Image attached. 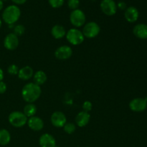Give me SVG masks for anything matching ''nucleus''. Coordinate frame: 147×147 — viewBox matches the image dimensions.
I'll return each mask as SVG.
<instances>
[{"mask_svg":"<svg viewBox=\"0 0 147 147\" xmlns=\"http://www.w3.org/2000/svg\"><path fill=\"white\" fill-rule=\"evenodd\" d=\"M42 89L40 86L34 83H28L22 89V96L25 102L33 103L40 98Z\"/></svg>","mask_w":147,"mask_h":147,"instance_id":"f257e3e1","label":"nucleus"},{"mask_svg":"<svg viewBox=\"0 0 147 147\" xmlns=\"http://www.w3.org/2000/svg\"><path fill=\"white\" fill-rule=\"evenodd\" d=\"M21 16V10L17 5H9L4 9L2 13V20L9 25L17 22Z\"/></svg>","mask_w":147,"mask_h":147,"instance_id":"f03ea898","label":"nucleus"},{"mask_svg":"<svg viewBox=\"0 0 147 147\" xmlns=\"http://www.w3.org/2000/svg\"><path fill=\"white\" fill-rule=\"evenodd\" d=\"M27 117L20 111H13L9 115L8 121L10 124L16 128H21L27 123Z\"/></svg>","mask_w":147,"mask_h":147,"instance_id":"7ed1b4c3","label":"nucleus"},{"mask_svg":"<svg viewBox=\"0 0 147 147\" xmlns=\"http://www.w3.org/2000/svg\"><path fill=\"white\" fill-rule=\"evenodd\" d=\"M66 39L73 45H78L82 44L85 40L83 32L77 28H72L66 32Z\"/></svg>","mask_w":147,"mask_h":147,"instance_id":"20e7f679","label":"nucleus"},{"mask_svg":"<svg viewBox=\"0 0 147 147\" xmlns=\"http://www.w3.org/2000/svg\"><path fill=\"white\" fill-rule=\"evenodd\" d=\"M86 17L85 13L81 9L73 10L70 14V23L76 27H80L86 22Z\"/></svg>","mask_w":147,"mask_h":147,"instance_id":"39448f33","label":"nucleus"},{"mask_svg":"<svg viewBox=\"0 0 147 147\" xmlns=\"http://www.w3.org/2000/svg\"><path fill=\"white\" fill-rule=\"evenodd\" d=\"M100 27L95 22H89L86 23L83 29V34L87 38H94L99 34Z\"/></svg>","mask_w":147,"mask_h":147,"instance_id":"423d86ee","label":"nucleus"},{"mask_svg":"<svg viewBox=\"0 0 147 147\" xmlns=\"http://www.w3.org/2000/svg\"><path fill=\"white\" fill-rule=\"evenodd\" d=\"M100 7L103 14L107 16H113L117 12V4L114 0H102Z\"/></svg>","mask_w":147,"mask_h":147,"instance_id":"0eeeda50","label":"nucleus"},{"mask_svg":"<svg viewBox=\"0 0 147 147\" xmlns=\"http://www.w3.org/2000/svg\"><path fill=\"white\" fill-rule=\"evenodd\" d=\"M129 108L134 112L144 111L147 108V98H136L133 99L129 103Z\"/></svg>","mask_w":147,"mask_h":147,"instance_id":"6e6552de","label":"nucleus"},{"mask_svg":"<svg viewBox=\"0 0 147 147\" xmlns=\"http://www.w3.org/2000/svg\"><path fill=\"white\" fill-rule=\"evenodd\" d=\"M50 121L55 127L62 128L67 123V119L63 112L55 111L51 115Z\"/></svg>","mask_w":147,"mask_h":147,"instance_id":"1a4fd4ad","label":"nucleus"},{"mask_svg":"<svg viewBox=\"0 0 147 147\" xmlns=\"http://www.w3.org/2000/svg\"><path fill=\"white\" fill-rule=\"evenodd\" d=\"M73 55V50L70 46L63 45L55 51V56L58 60H67Z\"/></svg>","mask_w":147,"mask_h":147,"instance_id":"9d476101","label":"nucleus"},{"mask_svg":"<svg viewBox=\"0 0 147 147\" xmlns=\"http://www.w3.org/2000/svg\"><path fill=\"white\" fill-rule=\"evenodd\" d=\"M19 45V38L14 33H9L4 40V46L7 50H14Z\"/></svg>","mask_w":147,"mask_h":147,"instance_id":"9b49d317","label":"nucleus"},{"mask_svg":"<svg viewBox=\"0 0 147 147\" xmlns=\"http://www.w3.org/2000/svg\"><path fill=\"white\" fill-rule=\"evenodd\" d=\"M27 125L30 129L34 131H39L44 127V122L42 119L37 116H32L27 120Z\"/></svg>","mask_w":147,"mask_h":147,"instance_id":"f8f14e48","label":"nucleus"},{"mask_svg":"<svg viewBox=\"0 0 147 147\" xmlns=\"http://www.w3.org/2000/svg\"><path fill=\"white\" fill-rule=\"evenodd\" d=\"M39 144L40 147H55L56 140L50 134H44L39 139Z\"/></svg>","mask_w":147,"mask_h":147,"instance_id":"ddd939ff","label":"nucleus"},{"mask_svg":"<svg viewBox=\"0 0 147 147\" xmlns=\"http://www.w3.org/2000/svg\"><path fill=\"white\" fill-rule=\"evenodd\" d=\"M139 13L137 9L135 7H129L125 10L124 17L126 21L130 23H134L136 22L139 18Z\"/></svg>","mask_w":147,"mask_h":147,"instance_id":"4468645a","label":"nucleus"},{"mask_svg":"<svg viewBox=\"0 0 147 147\" xmlns=\"http://www.w3.org/2000/svg\"><path fill=\"white\" fill-rule=\"evenodd\" d=\"M90 119V115L89 114V113L84 111L79 112L76 117V124L79 127H84L89 123Z\"/></svg>","mask_w":147,"mask_h":147,"instance_id":"2eb2a0df","label":"nucleus"},{"mask_svg":"<svg viewBox=\"0 0 147 147\" xmlns=\"http://www.w3.org/2000/svg\"><path fill=\"white\" fill-rule=\"evenodd\" d=\"M134 34L142 40L147 39V24H138L134 27Z\"/></svg>","mask_w":147,"mask_h":147,"instance_id":"dca6fc26","label":"nucleus"},{"mask_svg":"<svg viewBox=\"0 0 147 147\" xmlns=\"http://www.w3.org/2000/svg\"><path fill=\"white\" fill-rule=\"evenodd\" d=\"M18 78L22 80H30L34 76V70L30 66H24L20 69L18 73Z\"/></svg>","mask_w":147,"mask_h":147,"instance_id":"f3484780","label":"nucleus"},{"mask_svg":"<svg viewBox=\"0 0 147 147\" xmlns=\"http://www.w3.org/2000/svg\"><path fill=\"white\" fill-rule=\"evenodd\" d=\"M66 30L63 26L60 24H55L51 29V34L56 40H60L66 35Z\"/></svg>","mask_w":147,"mask_h":147,"instance_id":"a211bd4d","label":"nucleus"},{"mask_svg":"<svg viewBox=\"0 0 147 147\" xmlns=\"http://www.w3.org/2000/svg\"><path fill=\"white\" fill-rule=\"evenodd\" d=\"M47 75L42 70H39L37 71L34 74L33 76V80H34V83L35 84L38 85V86H41V85L44 84L46 81H47Z\"/></svg>","mask_w":147,"mask_h":147,"instance_id":"6ab92c4d","label":"nucleus"},{"mask_svg":"<svg viewBox=\"0 0 147 147\" xmlns=\"http://www.w3.org/2000/svg\"><path fill=\"white\" fill-rule=\"evenodd\" d=\"M11 141V134L8 130L5 129H0V145L6 146Z\"/></svg>","mask_w":147,"mask_h":147,"instance_id":"aec40b11","label":"nucleus"},{"mask_svg":"<svg viewBox=\"0 0 147 147\" xmlns=\"http://www.w3.org/2000/svg\"><path fill=\"white\" fill-rule=\"evenodd\" d=\"M37 113V107L33 103H27L24 108V114L27 117H32Z\"/></svg>","mask_w":147,"mask_h":147,"instance_id":"412c9836","label":"nucleus"},{"mask_svg":"<svg viewBox=\"0 0 147 147\" xmlns=\"http://www.w3.org/2000/svg\"><path fill=\"white\" fill-rule=\"evenodd\" d=\"M63 129H64L65 132L67 133V134H72L76 131V127L74 123L68 122V123H66L65 124V126H63Z\"/></svg>","mask_w":147,"mask_h":147,"instance_id":"4be33fe9","label":"nucleus"},{"mask_svg":"<svg viewBox=\"0 0 147 147\" xmlns=\"http://www.w3.org/2000/svg\"><path fill=\"white\" fill-rule=\"evenodd\" d=\"M13 31H14V34H15L17 37L19 36H22L24 34L25 32V27L22 24H17V25L14 26V29H13Z\"/></svg>","mask_w":147,"mask_h":147,"instance_id":"5701e85b","label":"nucleus"},{"mask_svg":"<svg viewBox=\"0 0 147 147\" xmlns=\"http://www.w3.org/2000/svg\"><path fill=\"white\" fill-rule=\"evenodd\" d=\"M65 0H48V3L53 8H60L64 4Z\"/></svg>","mask_w":147,"mask_h":147,"instance_id":"b1692460","label":"nucleus"},{"mask_svg":"<svg viewBox=\"0 0 147 147\" xmlns=\"http://www.w3.org/2000/svg\"><path fill=\"white\" fill-rule=\"evenodd\" d=\"M19 70H20V69H19L18 66L14 64L10 65L8 67V68H7V72H8L9 74L11 75V76L18 75Z\"/></svg>","mask_w":147,"mask_h":147,"instance_id":"393cba45","label":"nucleus"},{"mask_svg":"<svg viewBox=\"0 0 147 147\" xmlns=\"http://www.w3.org/2000/svg\"><path fill=\"white\" fill-rule=\"evenodd\" d=\"M79 5H80V0H68L67 1V6L72 10L78 9Z\"/></svg>","mask_w":147,"mask_h":147,"instance_id":"a878e982","label":"nucleus"},{"mask_svg":"<svg viewBox=\"0 0 147 147\" xmlns=\"http://www.w3.org/2000/svg\"><path fill=\"white\" fill-rule=\"evenodd\" d=\"M82 107H83V109L84 111L88 112V113L89 111H90L92 110L93 105H92V103H90V101H89V100H86V101L83 103Z\"/></svg>","mask_w":147,"mask_h":147,"instance_id":"bb28decb","label":"nucleus"},{"mask_svg":"<svg viewBox=\"0 0 147 147\" xmlns=\"http://www.w3.org/2000/svg\"><path fill=\"white\" fill-rule=\"evenodd\" d=\"M7 84L4 82L0 81V94H3L7 91Z\"/></svg>","mask_w":147,"mask_h":147,"instance_id":"cd10ccee","label":"nucleus"},{"mask_svg":"<svg viewBox=\"0 0 147 147\" xmlns=\"http://www.w3.org/2000/svg\"><path fill=\"white\" fill-rule=\"evenodd\" d=\"M117 4V8H119V9L121 10H126V8H127V6H126V4L124 2V1H119Z\"/></svg>","mask_w":147,"mask_h":147,"instance_id":"c85d7f7f","label":"nucleus"},{"mask_svg":"<svg viewBox=\"0 0 147 147\" xmlns=\"http://www.w3.org/2000/svg\"><path fill=\"white\" fill-rule=\"evenodd\" d=\"M15 4H24L27 0H11Z\"/></svg>","mask_w":147,"mask_h":147,"instance_id":"c756f323","label":"nucleus"},{"mask_svg":"<svg viewBox=\"0 0 147 147\" xmlns=\"http://www.w3.org/2000/svg\"><path fill=\"white\" fill-rule=\"evenodd\" d=\"M3 78H4V72H3L2 69L0 67V81H2Z\"/></svg>","mask_w":147,"mask_h":147,"instance_id":"7c9ffc66","label":"nucleus"},{"mask_svg":"<svg viewBox=\"0 0 147 147\" xmlns=\"http://www.w3.org/2000/svg\"><path fill=\"white\" fill-rule=\"evenodd\" d=\"M3 7H4V2H3V1L0 0V11L2 9Z\"/></svg>","mask_w":147,"mask_h":147,"instance_id":"2f4dec72","label":"nucleus"},{"mask_svg":"<svg viewBox=\"0 0 147 147\" xmlns=\"http://www.w3.org/2000/svg\"><path fill=\"white\" fill-rule=\"evenodd\" d=\"M1 25H2V22H1V18H0V28H1Z\"/></svg>","mask_w":147,"mask_h":147,"instance_id":"473e14b6","label":"nucleus"},{"mask_svg":"<svg viewBox=\"0 0 147 147\" xmlns=\"http://www.w3.org/2000/svg\"><path fill=\"white\" fill-rule=\"evenodd\" d=\"M91 1H97V0H91Z\"/></svg>","mask_w":147,"mask_h":147,"instance_id":"72a5a7b5","label":"nucleus"},{"mask_svg":"<svg viewBox=\"0 0 147 147\" xmlns=\"http://www.w3.org/2000/svg\"><path fill=\"white\" fill-rule=\"evenodd\" d=\"M1 1H7V0H1Z\"/></svg>","mask_w":147,"mask_h":147,"instance_id":"f704fd0d","label":"nucleus"},{"mask_svg":"<svg viewBox=\"0 0 147 147\" xmlns=\"http://www.w3.org/2000/svg\"><path fill=\"white\" fill-rule=\"evenodd\" d=\"M55 147H59V146H55Z\"/></svg>","mask_w":147,"mask_h":147,"instance_id":"c9c22d12","label":"nucleus"},{"mask_svg":"<svg viewBox=\"0 0 147 147\" xmlns=\"http://www.w3.org/2000/svg\"><path fill=\"white\" fill-rule=\"evenodd\" d=\"M86 147H89V146H86Z\"/></svg>","mask_w":147,"mask_h":147,"instance_id":"e433bc0d","label":"nucleus"}]
</instances>
